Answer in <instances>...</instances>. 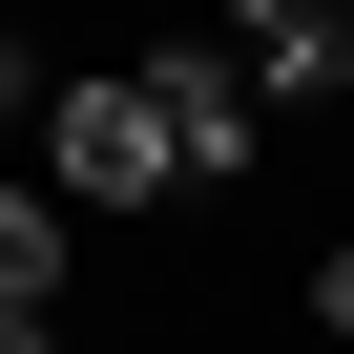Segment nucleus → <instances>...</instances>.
Segmentation results:
<instances>
[{
	"mask_svg": "<svg viewBox=\"0 0 354 354\" xmlns=\"http://www.w3.org/2000/svg\"><path fill=\"white\" fill-rule=\"evenodd\" d=\"M42 188H63V209H188V146H167L146 63H84V84H42Z\"/></svg>",
	"mask_w": 354,
	"mask_h": 354,
	"instance_id": "f257e3e1",
	"label": "nucleus"
},
{
	"mask_svg": "<svg viewBox=\"0 0 354 354\" xmlns=\"http://www.w3.org/2000/svg\"><path fill=\"white\" fill-rule=\"evenodd\" d=\"M146 104H167V146H188V188H250V146H271V84H250V42H230V21L146 42Z\"/></svg>",
	"mask_w": 354,
	"mask_h": 354,
	"instance_id": "f03ea898",
	"label": "nucleus"
},
{
	"mask_svg": "<svg viewBox=\"0 0 354 354\" xmlns=\"http://www.w3.org/2000/svg\"><path fill=\"white\" fill-rule=\"evenodd\" d=\"M63 271H84V209L0 167V313H63Z\"/></svg>",
	"mask_w": 354,
	"mask_h": 354,
	"instance_id": "7ed1b4c3",
	"label": "nucleus"
},
{
	"mask_svg": "<svg viewBox=\"0 0 354 354\" xmlns=\"http://www.w3.org/2000/svg\"><path fill=\"white\" fill-rule=\"evenodd\" d=\"M313 333H354V230H333V250H313Z\"/></svg>",
	"mask_w": 354,
	"mask_h": 354,
	"instance_id": "20e7f679",
	"label": "nucleus"
},
{
	"mask_svg": "<svg viewBox=\"0 0 354 354\" xmlns=\"http://www.w3.org/2000/svg\"><path fill=\"white\" fill-rule=\"evenodd\" d=\"M209 21H354V0H209Z\"/></svg>",
	"mask_w": 354,
	"mask_h": 354,
	"instance_id": "39448f33",
	"label": "nucleus"
},
{
	"mask_svg": "<svg viewBox=\"0 0 354 354\" xmlns=\"http://www.w3.org/2000/svg\"><path fill=\"white\" fill-rule=\"evenodd\" d=\"M21 104H42V84H21V42H0V125H21Z\"/></svg>",
	"mask_w": 354,
	"mask_h": 354,
	"instance_id": "423d86ee",
	"label": "nucleus"
},
{
	"mask_svg": "<svg viewBox=\"0 0 354 354\" xmlns=\"http://www.w3.org/2000/svg\"><path fill=\"white\" fill-rule=\"evenodd\" d=\"M0 354H63V333H42V313H0Z\"/></svg>",
	"mask_w": 354,
	"mask_h": 354,
	"instance_id": "0eeeda50",
	"label": "nucleus"
}]
</instances>
